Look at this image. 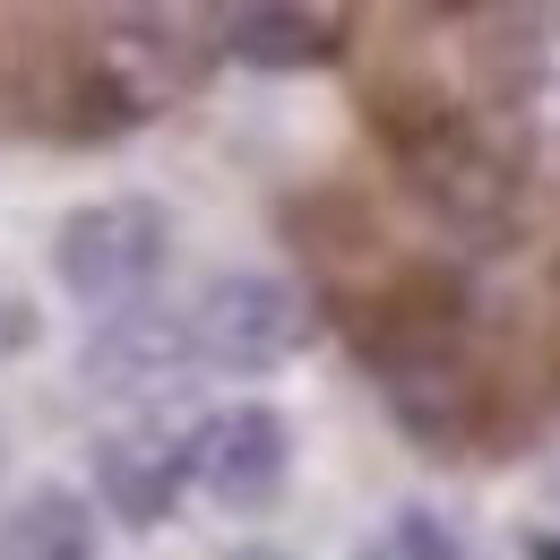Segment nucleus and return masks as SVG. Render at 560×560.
I'll return each instance as SVG.
<instances>
[{
    "label": "nucleus",
    "mask_w": 560,
    "mask_h": 560,
    "mask_svg": "<svg viewBox=\"0 0 560 560\" xmlns=\"http://www.w3.org/2000/svg\"><path fill=\"white\" fill-rule=\"evenodd\" d=\"M173 259V215L155 199H86V208L61 215L52 233V277L78 311L95 319H121V311H147V293Z\"/></svg>",
    "instance_id": "1"
},
{
    "label": "nucleus",
    "mask_w": 560,
    "mask_h": 560,
    "mask_svg": "<svg viewBox=\"0 0 560 560\" xmlns=\"http://www.w3.org/2000/svg\"><path fill=\"white\" fill-rule=\"evenodd\" d=\"M190 319V346H199V371H233V380H259L311 346V302L293 293L268 268H224V277L199 284V302L182 311Z\"/></svg>",
    "instance_id": "3"
},
{
    "label": "nucleus",
    "mask_w": 560,
    "mask_h": 560,
    "mask_svg": "<svg viewBox=\"0 0 560 560\" xmlns=\"http://www.w3.org/2000/svg\"><path fill=\"white\" fill-rule=\"evenodd\" d=\"M397 155H406V173H415L422 208L440 215L448 233L500 242V233L517 224V173H509V155L491 139H475L448 104H431L415 130H397Z\"/></svg>",
    "instance_id": "2"
},
{
    "label": "nucleus",
    "mask_w": 560,
    "mask_h": 560,
    "mask_svg": "<svg viewBox=\"0 0 560 560\" xmlns=\"http://www.w3.org/2000/svg\"><path fill=\"white\" fill-rule=\"evenodd\" d=\"M86 380L104 388V397H173L190 371H199V346H190V319H173V311H121V319H95V337H86Z\"/></svg>",
    "instance_id": "5"
},
{
    "label": "nucleus",
    "mask_w": 560,
    "mask_h": 560,
    "mask_svg": "<svg viewBox=\"0 0 560 560\" xmlns=\"http://www.w3.org/2000/svg\"><path fill=\"white\" fill-rule=\"evenodd\" d=\"M0 560H95V500L44 483L0 509Z\"/></svg>",
    "instance_id": "8"
},
{
    "label": "nucleus",
    "mask_w": 560,
    "mask_h": 560,
    "mask_svg": "<svg viewBox=\"0 0 560 560\" xmlns=\"http://www.w3.org/2000/svg\"><path fill=\"white\" fill-rule=\"evenodd\" d=\"M182 483H190V440H173L164 422H130L95 440V500L121 526H164Z\"/></svg>",
    "instance_id": "6"
},
{
    "label": "nucleus",
    "mask_w": 560,
    "mask_h": 560,
    "mask_svg": "<svg viewBox=\"0 0 560 560\" xmlns=\"http://www.w3.org/2000/svg\"><path fill=\"white\" fill-rule=\"evenodd\" d=\"M397 560H466V544H457V526H440L431 509H406V517H397Z\"/></svg>",
    "instance_id": "9"
},
{
    "label": "nucleus",
    "mask_w": 560,
    "mask_h": 560,
    "mask_svg": "<svg viewBox=\"0 0 560 560\" xmlns=\"http://www.w3.org/2000/svg\"><path fill=\"white\" fill-rule=\"evenodd\" d=\"M224 560H293V552H277V544H242V552H224Z\"/></svg>",
    "instance_id": "10"
},
{
    "label": "nucleus",
    "mask_w": 560,
    "mask_h": 560,
    "mask_svg": "<svg viewBox=\"0 0 560 560\" xmlns=\"http://www.w3.org/2000/svg\"><path fill=\"white\" fill-rule=\"evenodd\" d=\"M284 475H293V431H284L277 406H215L199 431H190V483L208 491L215 509L233 517H259L284 500Z\"/></svg>",
    "instance_id": "4"
},
{
    "label": "nucleus",
    "mask_w": 560,
    "mask_h": 560,
    "mask_svg": "<svg viewBox=\"0 0 560 560\" xmlns=\"http://www.w3.org/2000/svg\"><path fill=\"white\" fill-rule=\"evenodd\" d=\"M224 52L242 70H328L346 52V18L337 9H277V0H250V9H224L215 18Z\"/></svg>",
    "instance_id": "7"
}]
</instances>
